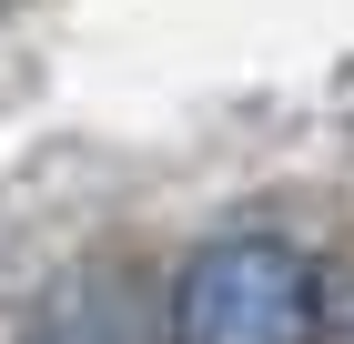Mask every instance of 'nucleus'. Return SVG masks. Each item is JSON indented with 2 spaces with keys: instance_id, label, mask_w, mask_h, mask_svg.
<instances>
[{
  "instance_id": "obj_1",
  "label": "nucleus",
  "mask_w": 354,
  "mask_h": 344,
  "mask_svg": "<svg viewBox=\"0 0 354 344\" xmlns=\"http://www.w3.org/2000/svg\"><path fill=\"white\" fill-rule=\"evenodd\" d=\"M324 314H334L324 253L273 233V223L203 233L172 264V293H162L172 344H324Z\"/></svg>"
},
{
  "instance_id": "obj_3",
  "label": "nucleus",
  "mask_w": 354,
  "mask_h": 344,
  "mask_svg": "<svg viewBox=\"0 0 354 344\" xmlns=\"http://www.w3.org/2000/svg\"><path fill=\"white\" fill-rule=\"evenodd\" d=\"M0 10H10V0H0Z\"/></svg>"
},
{
  "instance_id": "obj_2",
  "label": "nucleus",
  "mask_w": 354,
  "mask_h": 344,
  "mask_svg": "<svg viewBox=\"0 0 354 344\" xmlns=\"http://www.w3.org/2000/svg\"><path fill=\"white\" fill-rule=\"evenodd\" d=\"M30 344H122V334H71V324H41Z\"/></svg>"
}]
</instances>
